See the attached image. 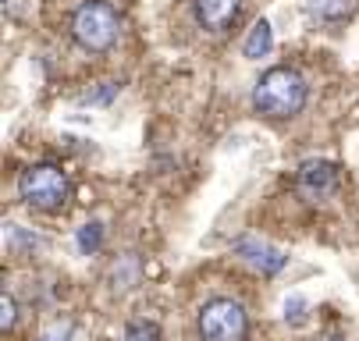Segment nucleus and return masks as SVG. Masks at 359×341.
<instances>
[{
    "mask_svg": "<svg viewBox=\"0 0 359 341\" xmlns=\"http://www.w3.org/2000/svg\"><path fill=\"white\" fill-rule=\"evenodd\" d=\"M196 330L199 341H249V313L238 299L217 295L199 306Z\"/></svg>",
    "mask_w": 359,
    "mask_h": 341,
    "instance_id": "4",
    "label": "nucleus"
},
{
    "mask_svg": "<svg viewBox=\"0 0 359 341\" xmlns=\"http://www.w3.org/2000/svg\"><path fill=\"white\" fill-rule=\"evenodd\" d=\"M18 200L39 214H61L72 200V178L61 164H29L18 174Z\"/></svg>",
    "mask_w": 359,
    "mask_h": 341,
    "instance_id": "2",
    "label": "nucleus"
},
{
    "mask_svg": "<svg viewBox=\"0 0 359 341\" xmlns=\"http://www.w3.org/2000/svg\"><path fill=\"white\" fill-rule=\"evenodd\" d=\"M281 316H285L288 327H306L310 323V299L299 295V291H292V295L285 299V306H281Z\"/></svg>",
    "mask_w": 359,
    "mask_h": 341,
    "instance_id": "13",
    "label": "nucleus"
},
{
    "mask_svg": "<svg viewBox=\"0 0 359 341\" xmlns=\"http://www.w3.org/2000/svg\"><path fill=\"white\" fill-rule=\"evenodd\" d=\"M104 235H107L104 221H86V224L75 231V246H79V253H82V256H96L100 246H104Z\"/></svg>",
    "mask_w": 359,
    "mask_h": 341,
    "instance_id": "12",
    "label": "nucleus"
},
{
    "mask_svg": "<svg viewBox=\"0 0 359 341\" xmlns=\"http://www.w3.org/2000/svg\"><path fill=\"white\" fill-rule=\"evenodd\" d=\"M139 274H142V263L135 253H125L118 256V263L111 267V291H118V295H125V291H132L139 284Z\"/></svg>",
    "mask_w": 359,
    "mask_h": 341,
    "instance_id": "11",
    "label": "nucleus"
},
{
    "mask_svg": "<svg viewBox=\"0 0 359 341\" xmlns=\"http://www.w3.org/2000/svg\"><path fill=\"white\" fill-rule=\"evenodd\" d=\"M271 50H274V29H271L267 18H260V22L249 29V36L242 39V57H245V61H260V57H267Z\"/></svg>",
    "mask_w": 359,
    "mask_h": 341,
    "instance_id": "10",
    "label": "nucleus"
},
{
    "mask_svg": "<svg viewBox=\"0 0 359 341\" xmlns=\"http://www.w3.org/2000/svg\"><path fill=\"white\" fill-rule=\"evenodd\" d=\"M68 32L86 54H107L121 36V18L107 0H86L72 11Z\"/></svg>",
    "mask_w": 359,
    "mask_h": 341,
    "instance_id": "3",
    "label": "nucleus"
},
{
    "mask_svg": "<svg viewBox=\"0 0 359 341\" xmlns=\"http://www.w3.org/2000/svg\"><path fill=\"white\" fill-rule=\"evenodd\" d=\"M302 11L310 22L320 25H338L355 11V0H302Z\"/></svg>",
    "mask_w": 359,
    "mask_h": 341,
    "instance_id": "9",
    "label": "nucleus"
},
{
    "mask_svg": "<svg viewBox=\"0 0 359 341\" xmlns=\"http://www.w3.org/2000/svg\"><path fill=\"white\" fill-rule=\"evenodd\" d=\"M39 249H43V238L39 235H32L29 228H22L15 221L4 224V253L11 260H32Z\"/></svg>",
    "mask_w": 359,
    "mask_h": 341,
    "instance_id": "8",
    "label": "nucleus"
},
{
    "mask_svg": "<svg viewBox=\"0 0 359 341\" xmlns=\"http://www.w3.org/2000/svg\"><path fill=\"white\" fill-rule=\"evenodd\" d=\"M72 334H75V320L65 316V320H54V323H50L36 341H72Z\"/></svg>",
    "mask_w": 359,
    "mask_h": 341,
    "instance_id": "16",
    "label": "nucleus"
},
{
    "mask_svg": "<svg viewBox=\"0 0 359 341\" xmlns=\"http://www.w3.org/2000/svg\"><path fill=\"white\" fill-rule=\"evenodd\" d=\"M306 100H310V85H306V78L288 64L267 68L252 85V111L260 118H267V121L299 118Z\"/></svg>",
    "mask_w": 359,
    "mask_h": 341,
    "instance_id": "1",
    "label": "nucleus"
},
{
    "mask_svg": "<svg viewBox=\"0 0 359 341\" xmlns=\"http://www.w3.org/2000/svg\"><path fill=\"white\" fill-rule=\"evenodd\" d=\"M121 341H164V330L153 323V320H132L125 327V337Z\"/></svg>",
    "mask_w": 359,
    "mask_h": 341,
    "instance_id": "15",
    "label": "nucleus"
},
{
    "mask_svg": "<svg viewBox=\"0 0 359 341\" xmlns=\"http://www.w3.org/2000/svg\"><path fill=\"white\" fill-rule=\"evenodd\" d=\"M242 15V0H192V18L203 32L221 36Z\"/></svg>",
    "mask_w": 359,
    "mask_h": 341,
    "instance_id": "7",
    "label": "nucleus"
},
{
    "mask_svg": "<svg viewBox=\"0 0 359 341\" xmlns=\"http://www.w3.org/2000/svg\"><path fill=\"white\" fill-rule=\"evenodd\" d=\"M118 92H121V82H96V89L79 96V104H86V107H107V104L118 100Z\"/></svg>",
    "mask_w": 359,
    "mask_h": 341,
    "instance_id": "14",
    "label": "nucleus"
},
{
    "mask_svg": "<svg viewBox=\"0 0 359 341\" xmlns=\"http://www.w3.org/2000/svg\"><path fill=\"white\" fill-rule=\"evenodd\" d=\"M15 323H18V302H15L11 291H4V295H0V327L11 330Z\"/></svg>",
    "mask_w": 359,
    "mask_h": 341,
    "instance_id": "17",
    "label": "nucleus"
},
{
    "mask_svg": "<svg viewBox=\"0 0 359 341\" xmlns=\"http://www.w3.org/2000/svg\"><path fill=\"white\" fill-rule=\"evenodd\" d=\"M338 181H341V171L334 160H324V157H310L302 160L299 171H295V192L306 200V203H324L338 192Z\"/></svg>",
    "mask_w": 359,
    "mask_h": 341,
    "instance_id": "5",
    "label": "nucleus"
},
{
    "mask_svg": "<svg viewBox=\"0 0 359 341\" xmlns=\"http://www.w3.org/2000/svg\"><path fill=\"white\" fill-rule=\"evenodd\" d=\"M231 253H235L245 267H252L256 274H264V277L281 274V270H285V263H288L285 249L271 246L267 238H256V235H238V238L231 242Z\"/></svg>",
    "mask_w": 359,
    "mask_h": 341,
    "instance_id": "6",
    "label": "nucleus"
}]
</instances>
